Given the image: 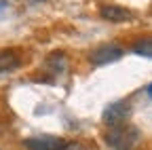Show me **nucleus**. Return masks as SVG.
Here are the masks:
<instances>
[{
    "label": "nucleus",
    "mask_w": 152,
    "mask_h": 150,
    "mask_svg": "<svg viewBox=\"0 0 152 150\" xmlns=\"http://www.w3.org/2000/svg\"><path fill=\"white\" fill-rule=\"evenodd\" d=\"M131 51L140 55V57H146V59H152V36H142L133 42Z\"/></svg>",
    "instance_id": "7"
},
{
    "label": "nucleus",
    "mask_w": 152,
    "mask_h": 150,
    "mask_svg": "<svg viewBox=\"0 0 152 150\" xmlns=\"http://www.w3.org/2000/svg\"><path fill=\"white\" fill-rule=\"evenodd\" d=\"M21 66V57L15 49H2L0 51V74H9Z\"/></svg>",
    "instance_id": "6"
},
{
    "label": "nucleus",
    "mask_w": 152,
    "mask_h": 150,
    "mask_svg": "<svg viewBox=\"0 0 152 150\" xmlns=\"http://www.w3.org/2000/svg\"><path fill=\"white\" fill-rule=\"evenodd\" d=\"M146 93H148V95H150V97H152V83H150V85H148V89H146Z\"/></svg>",
    "instance_id": "9"
},
{
    "label": "nucleus",
    "mask_w": 152,
    "mask_h": 150,
    "mask_svg": "<svg viewBox=\"0 0 152 150\" xmlns=\"http://www.w3.org/2000/svg\"><path fill=\"white\" fill-rule=\"evenodd\" d=\"M47 66L51 68L53 74L64 72V70H66V53H64V51H55V53H51L49 57H47Z\"/></svg>",
    "instance_id": "8"
},
{
    "label": "nucleus",
    "mask_w": 152,
    "mask_h": 150,
    "mask_svg": "<svg viewBox=\"0 0 152 150\" xmlns=\"http://www.w3.org/2000/svg\"><path fill=\"white\" fill-rule=\"evenodd\" d=\"M131 114H133L131 104L121 100V102H112L110 106L104 108V112H102V121H104V125L110 129V127H118V125L129 123Z\"/></svg>",
    "instance_id": "2"
},
{
    "label": "nucleus",
    "mask_w": 152,
    "mask_h": 150,
    "mask_svg": "<svg viewBox=\"0 0 152 150\" xmlns=\"http://www.w3.org/2000/svg\"><path fill=\"white\" fill-rule=\"evenodd\" d=\"M23 146L28 150H64L68 148V142L53 135H40V138H28L23 140Z\"/></svg>",
    "instance_id": "4"
},
{
    "label": "nucleus",
    "mask_w": 152,
    "mask_h": 150,
    "mask_svg": "<svg viewBox=\"0 0 152 150\" xmlns=\"http://www.w3.org/2000/svg\"><path fill=\"white\" fill-rule=\"evenodd\" d=\"M125 55V49L116 42H108V45H99L97 49H93L89 53V61L93 66H106V64H114Z\"/></svg>",
    "instance_id": "3"
},
{
    "label": "nucleus",
    "mask_w": 152,
    "mask_h": 150,
    "mask_svg": "<svg viewBox=\"0 0 152 150\" xmlns=\"http://www.w3.org/2000/svg\"><path fill=\"white\" fill-rule=\"evenodd\" d=\"M99 17L110 23H123V21H129L133 19V13L127 9V7H118V4H104L99 7Z\"/></svg>",
    "instance_id": "5"
},
{
    "label": "nucleus",
    "mask_w": 152,
    "mask_h": 150,
    "mask_svg": "<svg viewBox=\"0 0 152 150\" xmlns=\"http://www.w3.org/2000/svg\"><path fill=\"white\" fill-rule=\"evenodd\" d=\"M142 140V133L135 125L125 123L118 127H110L106 131V144L114 150H133Z\"/></svg>",
    "instance_id": "1"
},
{
    "label": "nucleus",
    "mask_w": 152,
    "mask_h": 150,
    "mask_svg": "<svg viewBox=\"0 0 152 150\" xmlns=\"http://www.w3.org/2000/svg\"><path fill=\"white\" fill-rule=\"evenodd\" d=\"M4 7H9V4H7V0H0V11H2Z\"/></svg>",
    "instance_id": "10"
}]
</instances>
